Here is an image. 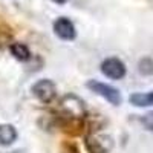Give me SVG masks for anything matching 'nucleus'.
Returning a JSON list of instances; mask_svg holds the SVG:
<instances>
[{
	"label": "nucleus",
	"instance_id": "obj_6",
	"mask_svg": "<svg viewBox=\"0 0 153 153\" xmlns=\"http://www.w3.org/2000/svg\"><path fill=\"white\" fill-rule=\"evenodd\" d=\"M87 146L94 153H109L113 147V141H112V138L109 135L97 133V135L89 136Z\"/></svg>",
	"mask_w": 153,
	"mask_h": 153
},
{
	"label": "nucleus",
	"instance_id": "obj_13",
	"mask_svg": "<svg viewBox=\"0 0 153 153\" xmlns=\"http://www.w3.org/2000/svg\"><path fill=\"white\" fill-rule=\"evenodd\" d=\"M11 153H26L25 150H14V152H11Z\"/></svg>",
	"mask_w": 153,
	"mask_h": 153
},
{
	"label": "nucleus",
	"instance_id": "obj_8",
	"mask_svg": "<svg viewBox=\"0 0 153 153\" xmlns=\"http://www.w3.org/2000/svg\"><path fill=\"white\" fill-rule=\"evenodd\" d=\"M9 51H11V54L14 55L19 61H28L29 57H31V51L26 45H23V43H12L9 46Z\"/></svg>",
	"mask_w": 153,
	"mask_h": 153
},
{
	"label": "nucleus",
	"instance_id": "obj_12",
	"mask_svg": "<svg viewBox=\"0 0 153 153\" xmlns=\"http://www.w3.org/2000/svg\"><path fill=\"white\" fill-rule=\"evenodd\" d=\"M52 2L57 5H65V3H68V0H52Z\"/></svg>",
	"mask_w": 153,
	"mask_h": 153
},
{
	"label": "nucleus",
	"instance_id": "obj_2",
	"mask_svg": "<svg viewBox=\"0 0 153 153\" xmlns=\"http://www.w3.org/2000/svg\"><path fill=\"white\" fill-rule=\"evenodd\" d=\"M86 86L91 89L94 94L106 98L110 104H113V106H120L121 104V94H120V91L115 89V87H112L110 84L101 83V81H97V80H91V81H87Z\"/></svg>",
	"mask_w": 153,
	"mask_h": 153
},
{
	"label": "nucleus",
	"instance_id": "obj_10",
	"mask_svg": "<svg viewBox=\"0 0 153 153\" xmlns=\"http://www.w3.org/2000/svg\"><path fill=\"white\" fill-rule=\"evenodd\" d=\"M138 71L143 75H152L153 74V60L149 57H144L138 63Z\"/></svg>",
	"mask_w": 153,
	"mask_h": 153
},
{
	"label": "nucleus",
	"instance_id": "obj_11",
	"mask_svg": "<svg viewBox=\"0 0 153 153\" xmlns=\"http://www.w3.org/2000/svg\"><path fill=\"white\" fill-rule=\"evenodd\" d=\"M141 124L144 126V129H146V130L153 132V112H147L146 115H143Z\"/></svg>",
	"mask_w": 153,
	"mask_h": 153
},
{
	"label": "nucleus",
	"instance_id": "obj_1",
	"mask_svg": "<svg viewBox=\"0 0 153 153\" xmlns=\"http://www.w3.org/2000/svg\"><path fill=\"white\" fill-rule=\"evenodd\" d=\"M60 110L65 113L68 118H72V120H80V118H84L87 115V109H86L84 101L74 94H68L60 100Z\"/></svg>",
	"mask_w": 153,
	"mask_h": 153
},
{
	"label": "nucleus",
	"instance_id": "obj_9",
	"mask_svg": "<svg viewBox=\"0 0 153 153\" xmlns=\"http://www.w3.org/2000/svg\"><path fill=\"white\" fill-rule=\"evenodd\" d=\"M130 103L138 107H147L153 106V92H146V94H132L130 95Z\"/></svg>",
	"mask_w": 153,
	"mask_h": 153
},
{
	"label": "nucleus",
	"instance_id": "obj_4",
	"mask_svg": "<svg viewBox=\"0 0 153 153\" xmlns=\"http://www.w3.org/2000/svg\"><path fill=\"white\" fill-rule=\"evenodd\" d=\"M101 72H103L107 78L112 80H121L126 75V66L124 63L117 57H109L101 63Z\"/></svg>",
	"mask_w": 153,
	"mask_h": 153
},
{
	"label": "nucleus",
	"instance_id": "obj_5",
	"mask_svg": "<svg viewBox=\"0 0 153 153\" xmlns=\"http://www.w3.org/2000/svg\"><path fill=\"white\" fill-rule=\"evenodd\" d=\"M54 34L60 40H65V42H72L76 37L75 26H74L72 20L68 17H58L54 22Z\"/></svg>",
	"mask_w": 153,
	"mask_h": 153
},
{
	"label": "nucleus",
	"instance_id": "obj_3",
	"mask_svg": "<svg viewBox=\"0 0 153 153\" xmlns=\"http://www.w3.org/2000/svg\"><path fill=\"white\" fill-rule=\"evenodd\" d=\"M31 92L38 101H42V103H51L55 98L57 87H55L54 81H51L48 78H42L32 84Z\"/></svg>",
	"mask_w": 153,
	"mask_h": 153
},
{
	"label": "nucleus",
	"instance_id": "obj_7",
	"mask_svg": "<svg viewBox=\"0 0 153 153\" xmlns=\"http://www.w3.org/2000/svg\"><path fill=\"white\" fill-rule=\"evenodd\" d=\"M17 139V129L11 124H0V146H11Z\"/></svg>",
	"mask_w": 153,
	"mask_h": 153
}]
</instances>
